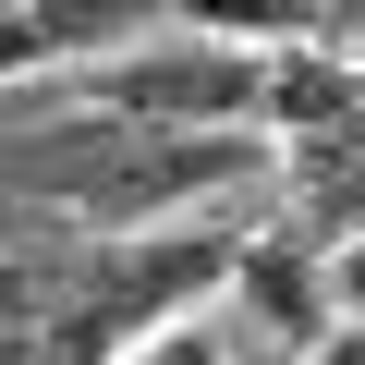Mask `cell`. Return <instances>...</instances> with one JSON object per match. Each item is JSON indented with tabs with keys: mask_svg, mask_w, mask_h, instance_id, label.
Here are the masks:
<instances>
[{
	"mask_svg": "<svg viewBox=\"0 0 365 365\" xmlns=\"http://www.w3.org/2000/svg\"><path fill=\"white\" fill-rule=\"evenodd\" d=\"M317 280H329V317H341V329H365V220L317 256Z\"/></svg>",
	"mask_w": 365,
	"mask_h": 365,
	"instance_id": "obj_6",
	"label": "cell"
},
{
	"mask_svg": "<svg viewBox=\"0 0 365 365\" xmlns=\"http://www.w3.org/2000/svg\"><path fill=\"white\" fill-rule=\"evenodd\" d=\"M353 110H365V49H353Z\"/></svg>",
	"mask_w": 365,
	"mask_h": 365,
	"instance_id": "obj_9",
	"label": "cell"
},
{
	"mask_svg": "<svg viewBox=\"0 0 365 365\" xmlns=\"http://www.w3.org/2000/svg\"><path fill=\"white\" fill-rule=\"evenodd\" d=\"M25 13H37V37H49V73H73V61L134 49V37L158 25V0H25Z\"/></svg>",
	"mask_w": 365,
	"mask_h": 365,
	"instance_id": "obj_4",
	"label": "cell"
},
{
	"mask_svg": "<svg viewBox=\"0 0 365 365\" xmlns=\"http://www.w3.org/2000/svg\"><path fill=\"white\" fill-rule=\"evenodd\" d=\"M304 13H317V25H365V0H304Z\"/></svg>",
	"mask_w": 365,
	"mask_h": 365,
	"instance_id": "obj_8",
	"label": "cell"
},
{
	"mask_svg": "<svg viewBox=\"0 0 365 365\" xmlns=\"http://www.w3.org/2000/svg\"><path fill=\"white\" fill-rule=\"evenodd\" d=\"M353 122V61L329 37H292V49H256V134L268 146H317Z\"/></svg>",
	"mask_w": 365,
	"mask_h": 365,
	"instance_id": "obj_3",
	"label": "cell"
},
{
	"mask_svg": "<svg viewBox=\"0 0 365 365\" xmlns=\"http://www.w3.org/2000/svg\"><path fill=\"white\" fill-rule=\"evenodd\" d=\"M110 365H232V341H220V317L195 304V317H158V329H134Z\"/></svg>",
	"mask_w": 365,
	"mask_h": 365,
	"instance_id": "obj_5",
	"label": "cell"
},
{
	"mask_svg": "<svg viewBox=\"0 0 365 365\" xmlns=\"http://www.w3.org/2000/svg\"><path fill=\"white\" fill-rule=\"evenodd\" d=\"M49 73V37H37V13H25V0H0V98H13V86H37Z\"/></svg>",
	"mask_w": 365,
	"mask_h": 365,
	"instance_id": "obj_7",
	"label": "cell"
},
{
	"mask_svg": "<svg viewBox=\"0 0 365 365\" xmlns=\"http://www.w3.org/2000/svg\"><path fill=\"white\" fill-rule=\"evenodd\" d=\"M73 122V110H61ZM98 158L86 170H13L25 195H49L61 220L86 232H158V220H195L207 195H232V182H256L280 146L268 134H146V122H86Z\"/></svg>",
	"mask_w": 365,
	"mask_h": 365,
	"instance_id": "obj_1",
	"label": "cell"
},
{
	"mask_svg": "<svg viewBox=\"0 0 365 365\" xmlns=\"http://www.w3.org/2000/svg\"><path fill=\"white\" fill-rule=\"evenodd\" d=\"M220 304L280 353V365H304L341 317H329V280H317V256L292 244V232H256V244H232V268H220Z\"/></svg>",
	"mask_w": 365,
	"mask_h": 365,
	"instance_id": "obj_2",
	"label": "cell"
}]
</instances>
